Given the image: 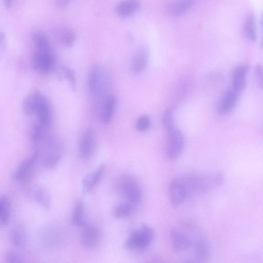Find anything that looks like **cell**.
<instances>
[{"label":"cell","mask_w":263,"mask_h":263,"mask_svg":"<svg viewBox=\"0 0 263 263\" xmlns=\"http://www.w3.org/2000/svg\"><path fill=\"white\" fill-rule=\"evenodd\" d=\"M37 160L47 168H54L61 160L64 152L62 144L45 131L31 142Z\"/></svg>","instance_id":"6da1fadb"},{"label":"cell","mask_w":263,"mask_h":263,"mask_svg":"<svg viewBox=\"0 0 263 263\" xmlns=\"http://www.w3.org/2000/svg\"><path fill=\"white\" fill-rule=\"evenodd\" d=\"M189 196H200L220 186L223 182L222 173H190L180 178Z\"/></svg>","instance_id":"7a4b0ae2"},{"label":"cell","mask_w":263,"mask_h":263,"mask_svg":"<svg viewBox=\"0 0 263 263\" xmlns=\"http://www.w3.org/2000/svg\"><path fill=\"white\" fill-rule=\"evenodd\" d=\"M154 237L153 229L148 225L142 224L130 233L125 242L124 246L129 251L141 252L151 245Z\"/></svg>","instance_id":"3957f363"},{"label":"cell","mask_w":263,"mask_h":263,"mask_svg":"<svg viewBox=\"0 0 263 263\" xmlns=\"http://www.w3.org/2000/svg\"><path fill=\"white\" fill-rule=\"evenodd\" d=\"M56 60L51 45L35 47L31 65L33 70L41 74H46L54 68Z\"/></svg>","instance_id":"277c9868"},{"label":"cell","mask_w":263,"mask_h":263,"mask_svg":"<svg viewBox=\"0 0 263 263\" xmlns=\"http://www.w3.org/2000/svg\"><path fill=\"white\" fill-rule=\"evenodd\" d=\"M33 115L37 118V122L45 127L50 124L52 119V111L48 98L38 90H35V101Z\"/></svg>","instance_id":"5b68a950"},{"label":"cell","mask_w":263,"mask_h":263,"mask_svg":"<svg viewBox=\"0 0 263 263\" xmlns=\"http://www.w3.org/2000/svg\"><path fill=\"white\" fill-rule=\"evenodd\" d=\"M121 189L123 196L127 201L134 205L140 203L142 199V191L137 180L129 175L121 179Z\"/></svg>","instance_id":"8992f818"},{"label":"cell","mask_w":263,"mask_h":263,"mask_svg":"<svg viewBox=\"0 0 263 263\" xmlns=\"http://www.w3.org/2000/svg\"><path fill=\"white\" fill-rule=\"evenodd\" d=\"M166 155L171 160H175L181 154L184 146V138L182 133L176 128L167 133Z\"/></svg>","instance_id":"52a82bcc"},{"label":"cell","mask_w":263,"mask_h":263,"mask_svg":"<svg viewBox=\"0 0 263 263\" xmlns=\"http://www.w3.org/2000/svg\"><path fill=\"white\" fill-rule=\"evenodd\" d=\"M97 148V138L95 132L89 129L83 134L80 141L79 152L84 161L90 160L94 156Z\"/></svg>","instance_id":"ba28073f"},{"label":"cell","mask_w":263,"mask_h":263,"mask_svg":"<svg viewBox=\"0 0 263 263\" xmlns=\"http://www.w3.org/2000/svg\"><path fill=\"white\" fill-rule=\"evenodd\" d=\"M170 236L173 249L177 253H184L192 248V240L180 230L176 228H172Z\"/></svg>","instance_id":"9c48e42d"},{"label":"cell","mask_w":263,"mask_h":263,"mask_svg":"<svg viewBox=\"0 0 263 263\" xmlns=\"http://www.w3.org/2000/svg\"><path fill=\"white\" fill-rule=\"evenodd\" d=\"M104 70L98 65H93L90 69L88 79V85L90 92L99 95L103 90L105 82Z\"/></svg>","instance_id":"30bf717a"},{"label":"cell","mask_w":263,"mask_h":263,"mask_svg":"<svg viewBox=\"0 0 263 263\" xmlns=\"http://www.w3.org/2000/svg\"><path fill=\"white\" fill-rule=\"evenodd\" d=\"M101 237L99 228L93 224H85L83 227L80 236L82 245L87 249H92L98 245Z\"/></svg>","instance_id":"8fae6325"},{"label":"cell","mask_w":263,"mask_h":263,"mask_svg":"<svg viewBox=\"0 0 263 263\" xmlns=\"http://www.w3.org/2000/svg\"><path fill=\"white\" fill-rule=\"evenodd\" d=\"M170 202L174 206L182 204L188 197L185 187L180 178L173 179L169 187Z\"/></svg>","instance_id":"7c38bea8"},{"label":"cell","mask_w":263,"mask_h":263,"mask_svg":"<svg viewBox=\"0 0 263 263\" xmlns=\"http://www.w3.org/2000/svg\"><path fill=\"white\" fill-rule=\"evenodd\" d=\"M193 261L205 262L210 259L212 253L209 242L204 238H198L193 242Z\"/></svg>","instance_id":"4fadbf2b"},{"label":"cell","mask_w":263,"mask_h":263,"mask_svg":"<svg viewBox=\"0 0 263 263\" xmlns=\"http://www.w3.org/2000/svg\"><path fill=\"white\" fill-rule=\"evenodd\" d=\"M149 53L144 46H140L134 52L131 61V69L133 73L138 74L146 67L148 61Z\"/></svg>","instance_id":"5bb4252c"},{"label":"cell","mask_w":263,"mask_h":263,"mask_svg":"<svg viewBox=\"0 0 263 263\" xmlns=\"http://www.w3.org/2000/svg\"><path fill=\"white\" fill-rule=\"evenodd\" d=\"M141 7L139 0H122L115 7L117 14L121 18H127L136 13Z\"/></svg>","instance_id":"9a60e30c"},{"label":"cell","mask_w":263,"mask_h":263,"mask_svg":"<svg viewBox=\"0 0 263 263\" xmlns=\"http://www.w3.org/2000/svg\"><path fill=\"white\" fill-rule=\"evenodd\" d=\"M105 170V166L101 164L85 176L83 180V185L86 192H90L96 187L102 178Z\"/></svg>","instance_id":"2e32d148"},{"label":"cell","mask_w":263,"mask_h":263,"mask_svg":"<svg viewBox=\"0 0 263 263\" xmlns=\"http://www.w3.org/2000/svg\"><path fill=\"white\" fill-rule=\"evenodd\" d=\"M37 161L35 154L25 159L20 165L13 175V178L17 181L24 180L28 178L33 166Z\"/></svg>","instance_id":"e0dca14e"},{"label":"cell","mask_w":263,"mask_h":263,"mask_svg":"<svg viewBox=\"0 0 263 263\" xmlns=\"http://www.w3.org/2000/svg\"><path fill=\"white\" fill-rule=\"evenodd\" d=\"M238 92L232 89L228 91L220 100L217 106V111L220 114H224L231 110L235 104L238 99Z\"/></svg>","instance_id":"ac0fdd59"},{"label":"cell","mask_w":263,"mask_h":263,"mask_svg":"<svg viewBox=\"0 0 263 263\" xmlns=\"http://www.w3.org/2000/svg\"><path fill=\"white\" fill-rule=\"evenodd\" d=\"M117 104L116 98L114 95L108 96L105 100L101 111V119L104 124L109 123L112 120Z\"/></svg>","instance_id":"d6986e66"},{"label":"cell","mask_w":263,"mask_h":263,"mask_svg":"<svg viewBox=\"0 0 263 263\" xmlns=\"http://www.w3.org/2000/svg\"><path fill=\"white\" fill-rule=\"evenodd\" d=\"M193 5V0H171L168 10L172 15L180 16L187 12Z\"/></svg>","instance_id":"ffe728a7"},{"label":"cell","mask_w":263,"mask_h":263,"mask_svg":"<svg viewBox=\"0 0 263 263\" xmlns=\"http://www.w3.org/2000/svg\"><path fill=\"white\" fill-rule=\"evenodd\" d=\"M247 67L245 65H240L234 71L233 75V89L237 92L242 90L246 85V76Z\"/></svg>","instance_id":"44dd1931"},{"label":"cell","mask_w":263,"mask_h":263,"mask_svg":"<svg viewBox=\"0 0 263 263\" xmlns=\"http://www.w3.org/2000/svg\"><path fill=\"white\" fill-rule=\"evenodd\" d=\"M33 196L38 203L45 209H49L51 205V195L47 189L44 187H36L33 191Z\"/></svg>","instance_id":"7402d4cb"},{"label":"cell","mask_w":263,"mask_h":263,"mask_svg":"<svg viewBox=\"0 0 263 263\" xmlns=\"http://www.w3.org/2000/svg\"><path fill=\"white\" fill-rule=\"evenodd\" d=\"M71 222L73 225L79 228H82L86 224L84 205L80 200L77 201L74 205Z\"/></svg>","instance_id":"603a6c76"},{"label":"cell","mask_w":263,"mask_h":263,"mask_svg":"<svg viewBox=\"0 0 263 263\" xmlns=\"http://www.w3.org/2000/svg\"><path fill=\"white\" fill-rule=\"evenodd\" d=\"M135 206L128 201L120 203L114 209V216L117 219L127 218L133 212Z\"/></svg>","instance_id":"cb8c5ba5"},{"label":"cell","mask_w":263,"mask_h":263,"mask_svg":"<svg viewBox=\"0 0 263 263\" xmlns=\"http://www.w3.org/2000/svg\"><path fill=\"white\" fill-rule=\"evenodd\" d=\"M244 32L246 37L251 41H255L257 39V31L255 20L252 14L247 17L245 25Z\"/></svg>","instance_id":"d4e9b609"},{"label":"cell","mask_w":263,"mask_h":263,"mask_svg":"<svg viewBox=\"0 0 263 263\" xmlns=\"http://www.w3.org/2000/svg\"><path fill=\"white\" fill-rule=\"evenodd\" d=\"M59 37L63 44L67 47L73 46L76 40V34L74 30L69 27H64L59 33Z\"/></svg>","instance_id":"484cf974"},{"label":"cell","mask_w":263,"mask_h":263,"mask_svg":"<svg viewBox=\"0 0 263 263\" xmlns=\"http://www.w3.org/2000/svg\"><path fill=\"white\" fill-rule=\"evenodd\" d=\"M10 214V204L8 198L3 196L0 198V224H6Z\"/></svg>","instance_id":"4316f807"},{"label":"cell","mask_w":263,"mask_h":263,"mask_svg":"<svg viewBox=\"0 0 263 263\" xmlns=\"http://www.w3.org/2000/svg\"><path fill=\"white\" fill-rule=\"evenodd\" d=\"M174 108L169 107L164 111L162 118V123L166 129L167 133L172 130L175 128L174 122Z\"/></svg>","instance_id":"83f0119b"},{"label":"cell","mask_w":263,"mask_h":263,"mask_svg":"<svg viewBox=\"0 0 263 263\" xmlns=\"http://www.w3.org/2000/svg\"><path fill=\"white\" fill-rule=\"evenodd\" d=\"M64 77L68 82L71 89L75 90L77 85V79L76 74L73 70L68 67L63 68Z\"/></svg>","instance_id":"f1b7e54d"},{"label":"cell","mask_w":263,"mask_h":263,"mask_svg":"<svg viewBox=\"0 0 263 263\" xmlns=\"http://www.w3.org/2000/svg\"><path fill=\"white\" fill-rule=\"evenodd\" d=\"M150 125V119L148 116L144 115L138 120L136 127L138 131L144 132L147 130Z\"/></svg>","instance_id":"f546056e"},{"label":"cell","mask_w":263,"mask_h":263,"mask_svg":"<svg viewBox=\"0 0 263 263\" xmlns=\"http://www.w3.org/2000/svg\"><path fill=\"white\" fill-rule=\"evenodd\" d=\"M6 259L7 262L11 263L21 262L22 261L20 256L13 251H8L7 252Z\"/></svg>","instance_id":"4dcf8cb0"},{"label":"cell","mask_w":263,"mask_h":263,"mask_svg":"<svg viewBox=\"0 0 263 263\" xmlns=\"http://www.w3.org/2000/svg\"><path fill=\"white\" fill-rule=\"evenodd\" d=\"M256 76L257 78V80L258 81L259 84L262 87V67L260 65L258 64L257 65L256 67Z\"/></svg>","instance_id":"1f68e13d"},{"label":"cell","mask_w":263,"mask_h":263,"mask_svg":"<svg viewBox=\"0 0 263 263\" xmlns=\"http://www.w3.org/2000/svg\"><path fill=\"white\" fill-rule=\"evenodd\" d=\"M11 239L12 242L15 245H19L21 242V237L19 234L16 231H13L11 234Z\"/></svg>","instance_id":"d6a6232c"},{"label":"cell","mask_w":263,"mask_h":263,"mask_svg":"<svg viewBox=\"0 0 263 263\" xmlns=\"http://www.w3.org/2000/svg\"><path fill=\"white\" fill-rule=\"evenodd\" d=\"M57 6L60 8H66L70 3L71 0H54Z\"/></svg>","instance_id":"836d02e7"},{"label":"cell","mask_w":263,"mask_h":263,"mask_svg":"<svg viewBox=\"0 0 263 263\" xmlns=\"http://www.w3.org/2000/svg\"><path fill=\"white\" fill-rule=\"evenodd\" d=\"M4 4L6 8H9L11 7L13 0H3Z\"/></svg>","instance_id":"e575fe53"},{"label":"cell","mask_w":263,"mask_h":263,"mask_svg":"<svg viewBox=\"0 0 263 263\" xmlns=\"http://www.w3.org/2000/svg\"><path fill=\"white\" fill-rule=\"evenodd\" d=\"M5 36L3 32H0V46L4 43Z\"/></svg>","instance_id":"d590c367"}]
</instances>
